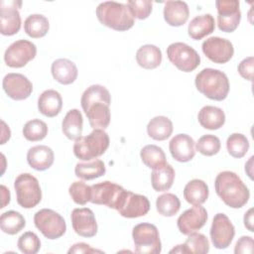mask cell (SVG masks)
<instances>
[{
  "mask_svg": "<svg viewBox=\"0 0 254 254\" xmlns=\"http://www.w3.org/2000/svg\"><path fill=\"white\" fill-rule=\"evenodd\" d=\"M111 97L108 89L100 84L87 87L80 98L81 107L93 129H106L110 123Z\"/></svg>",
  "mask_w": 254,
  "mask_h": 254,
  "instance_id": "obj_1",
  "label": "cell"
},
{
  "mask_svg": "<svg viewBox=\"0 0 254 254\" xmlns=\"http://www.w3.org/2000/svg\"><path fill=\"white\" fill-rule=\"evenodd\" d=\"M217 195L229 207L240 208L249 199L250 192L239 176L230 171L220 172L214 181Z\"/></svg>",
  "mask_w": 254,
  "mask_h": 254,
  "instance_id": "obj_2",
  "label": "cell"
},
{
  "mask_svg": "<svg viewBox=\"0 0 254 254\" xmlns=\"http://www.w3.org/2000/svg\"><path fill=\"white\" fill-rule=\"evenodd\" d=\"M194 83L200 93L212 100L222 101L229 92L228 77L219 69L203 68L196 74Z\"/></svg>",
  "mask_w": 254,
  "mask_h": 254,
  "instance_id": "obj_3",
  "label": "cell"
},
{
  "mask_svg": "<svg viewBox=\"0 0 254 254\" xmlns=\"http://www.w3.org/2000/svg\"><path fill=\"white\" fill-rule=\"evenodd\" d=\"M98 21L115 31H127L134 25V17L127 5L115 1H105L96 8Z\"/></svg>",
  "mask_w": 254,
  "mask_h": 254,
  "instance_id": "obj_4",
  "label": "cell"
},
{
  "mask_svg": "<svg viewBox=\"0 0 254 254\" xmlns=\"http://www.w3.org/2000/svg\"><path fill=\"white\" fill-rule=\"evenodd\" d=\"M109 147V136L102 129H93L86 136H80L73 145L74 156L82 161H90L103 155Z\"/></svg>",
  "mask_w": 254,
  "mask_h": 254,
  "instance_id": "obj_5",
  "label": "cell"
},
{
  "mask_svg": "<svg viewBox=\"0 0 254 254\" xmlns=\"http://www.w3.org/2000/svg\"><path fill=\"white\" fill-rule=\"evenodd\" d=\"M14 188L17 194V202L23 208H33L42 199V190L39 181L29 173L20 174L15 182Z\"/></svg>",
  "mask_w": 254,
  "mask_h": 254,
  "instance_id": "obj_6",
  "label": "cell"
},
{
  "mask_svg": "<svg viewBox=\"0 0 254 254\" xmlns=\"http://www.w3.org/2000/svg\"><path fill=\"white\" fill-rule=\"evenodd\" d=\"M132 237L135 251L142 254H159L162 251L158 228L151 223L143 222L134 226Z\"/></svg>",
  "mask_w": 254,
  "mask_h": 254,
  "instance_id": "obj_7",
  "label": "cell"
},
{
  "mask_svg": "<svg viewBox=\"0 0 254 254\" xmlns=\"http://www.w3.org/2000/svg\"><path fill=\"white\" fill-rule=\"evenodd\" d=\"M35 226L48 239H58L62 237L66 230V224L64 217L50 208H43L34 215Z\"/></svg>",
  "mask_w": 254,
  "mask_h": 254,
  "instance_id": "obj_8",
  "label": "cell"
},
{
  "mask_svg": "<svg viewBox=\"0 0 254 254\" xmlns=\"http://www.w3.org/2000/svg\"><path fill=\"white\" fill-rule=\"evenodd\" d=\"M169 61L180 70L190 72L194 70L200 64L197 52L185 43H173L167 48Z\"/></svg>",
  "mask_w": 254,
  "mask_h": 254,
  "instance_id": "obj_9",
  "label": "cell"
},
{
  "mask_svg": "<svg viewBox=\"0 0 254 254\" xmlns=\"http://www.w3.org/2000/svg\"><path fill=\"white\" fill-rule=\"evenodd\" d=\"M125 190L121 186L109 181L98 183L91 186L90 201L117 209Z\"/></svg>",
  "mask_w": 254,
  "mask_h": 254,
  "instance_id": "obj_10",
  "label": "cell"
},
{
  "mask_svg": "<svg viewBox=\"0 0 254 254\" xmlns=\"http://www.w3.org/2000/svg\"><path fill=\"white\" fill-rule=\"evenodd\" d=\"M37 55L36 45L27 40L12 43L4 54V61L10 67H23Z\"/></svg>",
  "mask_w": 254,
  "mask_h": 254,
  "instance_id": "obj_11",
  "label": "cell"
},
{
  "mask_svg": "<svg viewBox=\"0 0 254 254\" xmlns=\"http://www.w3.org/2000/svg\"><path fill=\"white\" fill-rule=\"evenodd\" d=\"M217 9L218 29L225 33L234 32L241 20L239 1L237 0H217L215 2Z\"/></svg>",
  "mask_w": 254,
  "mask_h": 254,
  "instance_id": "obj_12",
  "label": "cell"
},
{
  "mask_svg": "<svg viewBox=\"0 0 254 254\" xmlns=\"http://www.w3.org/2000/svg\"><path fill=\"white\" fill-rule=\"evenodd\" d=\"M209 233L213 246L217 249H225L234 238L235 228L226 214L217 213L213 217Z\"/></svg>",
  "mask_w": 254,
  "mask_h": 254,
  "instance_id": "obj_13",
  "label": "cell"
},
{
  "mask_svg": "<svg viewBox=\"0 0 254 254\" xmlns=\"http://www.w3.org/2000/svg\"><path fill=\"white\" fill-rule=\"evenodd\" d=\"M201 49L206 58L215 64L229 62L234 54V48L231 42L219 37H210L204 40Z\"/></svg>",
  "mask_w": 254,
  "mask_h": 254,
  "instance_id": "obj_14",
  "label": "cell"
},
{
  "mask_svg": "<svg viewBox=\"0 0 254 254\" xmlns=\"http://www.w3.org/2000/svg\"><path fill=\"white\" fill-rule=\"evenodd\" d=\"M149 209L150 201L145 195L125 190L116 210L123 217L136 218L146 215Z\"/></svg>",
  "mask_w": 254,
  "mask_h": 254,
  "instance_id": "obj_15",
  "label": "cell"
},
{
  "mask_svg": "<svg viewBox=\"0 0 254 254\" xmlns=\"http://www.w3.org/2000/svg\"><path fill=\"white\" fill-rule=\"evenodd\" d=\"M21 1H1L0 2V31L4 36H12L19 32L21 28V16L18 8Z\"/></svg>",
  "mask_w": 254,
  "mask_h": 254,
  "instance_id": "obj_16",
  "label": "cell"
},
{
  "mask_svg": "<svg viewBox=\"0 0 254 254\" xmlns=\"http://www.w3.org/2000/svg\"><path fill=\"white\" fill-rule=\"evenodd\" d=\"M2 86L6 94L14 100L27 99L32 91L33 84L27 76L21 73H8L4 76Z\"/></svg>",
  "mask_w": 254,
  "mask_h": 254,
  "instance_id": "obj_17",
  "label": "cell"
},
{
  "mask_svg": "<svg viewBox=\"0 0 254 254\" xmlns=\"http://www.w3.org/2000/svg\"><path fill=\"white\" fill-rule=\"evenodd\" d=\"M71 225L76 234L82 237H93L97 233V222L90 208H74L70 215Z\"/></svg>",
  "mask_w": 254,
  "mask_h": 254,
  "instance_id": "obj_18",
  "label": "cell"
},
{
  "mask_svg": "<svg viewBox=\"0 0 254 254\" xmlns=\"http://www.w3.org/2000/svg\"><path fill=\"white\" fill-rule=\"evenodd\" d=\"M207 220V211L201 205H193V207L185 210L178 218L177 224L181 233L189 235L200 229Z\"/></svg>",
  "mask_w": 254,
  "mask_h": 254,
  "instance_id": "obj_19",
  "label": "cell"
},
{
  "mask_svg": "<svg viewBox=\"0 0 254 254\" xmlns=\"http://www.w3.org/2000/svg\"><path fill=\"white\" fill-rule=\"evenodd\" d=\"M172 157L182 163L190 162L195 155L194 141L188 134H178L172 138L169 144Z\"/></svg>",
  "mask_w": 254,
  "mask_h": 254,
  "instance_id": "obj_20",
  "label": "cell"
},
{
  "mask_svg": "<svg viewBox=\"0 0 254 254\" xmlns=\"http://www.w3.org/2000/svg\"><path fill=\"white\" fill-rule=\"evenodd\" d=\"M54 160V151L46 145L34 146L27 153L28 164L37 171L48 170L53 165Z\"/></svg>",
  "mask_w": 254,
  "mask_h": 254,
  "instance_id": "obj_21",
  "label": "cell"
},
{
  "mask_svg": "<svg viewBox=\"0 0 254 254\" xmlns=\"http://www.w3.org/2000/svg\"><path fill=\"white\" fill-rule=\"evenodd\" d=\"M189 6L184 1H167L164 6V19L170 26L180 27L188 21Z\"/></svg>",
  "mask_w": 254,
  "mask_h": 254,
  "instance_id": "obj_22",
  "label": "cell"
},
{
  "mask_svg": "<svg viewBox=\"0 0 254 254\" xmlns=\"http://www.w3.org/2000/svg\"><path fill=\"white\" fill-rule=\"evenodd\" d=\"M53 77L62 84H70L77 77V67L75 64L67 59H58L51 66Z\"/></svg>",
  "mask_w": 254,
  "mask_h": 254,
  "instance_id": "obj_23",
  "label": "cell"
},
{
  "mask_svg": "<svg viewBox=\"0 0 254 254\" xmlns=\"http://www.w3.org/2000/svg\"><path fill=\"white\" fill-rule=\"evenodd\" d=\"M63 107V98L55 89H48L41 93L38 99L39 111L47 117L57 116Z\"/></svg>",
  "mask_w": 254,
  "mask_h": 254,
  "instance_id": "obj_24",
  "label": "cell"
},
{
  "mask_svg": "<svg viewBox=\"0 0 254 254\" xmlns=\"http://www.w3.org/2000/svg\"><path fill=\"white\" fill-rule=\"evenodd\" d=\"M209 251V242L205 235L197 232L189 234L188 239L184 244H179L173 248L170 253H198L204 254Z\"/></svg>",
  "mask_w": 254,
  "mask_h": 254,
  "instance_id": "obj_25",
  "label": "cell"
},
{
  "mask_svg": "<svg viewBox=\"0 0 254 254\" xmlns=\"http://www.w3.org/2000/svg\"><path fill=\"white\" fill-rule=\"evenodd\" d=\"M197 119L203 128L208 130H217L224 125L225 114L219 107L206 105L199 110Z\"/></svg>",
  "mask_w": 254,
  "mask_h": 254,
  "instance_id": "obj_26",
  "label": "cell"
},
{
  "mask_svg": "<svg viewBox=\"0 0 254 254\" xmlns=\"http://www.w3.org/2000/svg\"><path fill=\"white\" fill-rule=\"evenodd\" d=\"M215 29L214 18L210 14H203L194 17L189 24L188 33L192 40H201L210 35Z\"/></svg>",
  "mask_w": 254,
  "mask_h": 254,
  "instance_id": "obj_27",
  "label": "cell"
},
{
  "mask_svg": "<svg viewBox=\"0 0 254 254\" xmlns=\"http://www.w3.org/2000/svg\"><path fill=\"white\" fill-rule=\"evenodd\" d=\"M175 180V170L174 168L165 163L155 169H153L151 175L152 188L156 191H166L171 189Z\"/></svg>",
  "mask_w": 254,
  "mask_h": 254,
  "instance_id": "obj_28",
  "label": "cell"
},
{
  "mask_svg": "<svg viewBox=\"0 0 254 254\" xmlns=\"http://www.w3.org/2000/svg\"><path fill=\"white\" fill-rule=\"evenodd\" d=\"M208 187L202 180L193 179L184 189L185 199L192 205H201L208 197Z\"/></svg>",
  "mask_w": 254,
  "mask_h": 254,
  "instance_id": "obj_29",
  "label": "cell"
},
{
  "mask_svg": "<svg viewBox=\"0 0 254 254\" xmlns=\"http://www.w3.org/2000/svg\"><path fill=\"white\" fill-rule=\"evenodd\" d=\"M137 64L146 69L158 67L162 62V52L155 45H144L140 47L136 53Z\"/></svg>",
  "mask_w": 254,
  "mask_h": 254,
  "instance_id": "obj_30",
  "label": "cell"
},
{
  "mask_svg": "<svg viewBox=\"0 0 254 254\" xmlns=\"http://www.w3.org/2000/svg\"><path fill=\"white\" fill-rule=\"evenodd\" d=\"M83 118L79 110L70 109L62 122V130L69 140H76L82 134Z\"/></svg>",
  "mask_w": 254,
  "mask_h": 254,
  "instance_id": "obj_31",
  "label": "cell"
},
{
  "mask_svg": "<svg viewBox=\"0 0 254 254\" xmlns=\"http://www.w3.org/2000/svg\"><path fill=\"white\" fill-rule=\"evenodd\" d=\"M148 135L157 141L168 139L173 133V123L171 119L160 115L152 118L147 125Z\"/></svg>",
  "mask_w": 254,
  "mask_h": 254,
  "instance_id": "obj_32",
  "label": "cell"
},
{
  "mask_svg": "<svg viewBox=\"0 0 254 254\" xmlns=\"http://www.w3.org/2000/svg\"><path fill=\"white\" fill-rule=\"evenodd\" d=\"M50 29L49 20L41 14H32L28 16L24 22V30L26 34L34 39L44 37Z\"/></svg>",
  "mask_w": 254,
  "mask_h": 254,
  "instance_id": "obj_33",
  "label": "cell"
},
{
  "mask_svg": "<svg viewBox=\"0 0 254 254\" xmlns=\"http://www.w3.org/2000/svg\"><path fill=\"white\" fill-rule=\"evenodd\" d=\"M106 172L105 165L101 160H93L87 163H77L75 165V176L81 180L89 181L103 176Z\"/></svg>",
  "mask_w": 254,
  "mask_h": 254,
  "instance_id": "obj_34",
  "label": "cell"
},
{
  "mask_svg": "<svg viewBox=\"0 0 254 254\" xmlns=\"http://www.w3.org/2000/svg\"><path fill=\"white\" fill-rule=\"evenodd\" d=\"M26 225L24 216L15 210H9L1 214L0 227L4 233L14 235L20 232Z\"/></svg>",
  "mask_w": 254,
  "mask_h": 254,
  "instance_id": "obj_35",
  "label": "cell"
},
{
  "mask_svg": "<svg viewBox=\"0 0 254 254\" xmlns=\"http://www.w3.org/2000/svg\"><path fill=\"white\" fill-rule=\"evenodd\" d=\"M142 162L150 169H155L166 163V155L163 149L157 145H146L140 151Z\"/></svg>",
  "mask_w": 254,
  "mask_h": 254,
  "instance_id": "obj_36",
  "label": "cell"
},
{
  "mask_svg": "<svg viewBox=\"0 0 254 254\" xmlns=\"http://www.w3.org/2000/svg\"><path fill=\"white\" fill-rule=\"evenodd\" d=\"M157 211L166 217L174 216L181 208V201L174 193H164L157 197L156 200Z\"/></svg>",
  "mask_w": 254,
  "mask_h": 254,
  "instance_id": "obj_37",
  "label": "cell"
},
{
  "mask_svg": "<svg viewBox=\"0 0 254 254\" xmlns=\"http://www.w3.org/2000/svg\"><path fill=\"white\" fill-rule=\"evenodd\" d=\"M226 148L230 156L239 159L244 157L248 152L249 141L243 134L233 133L227 138Z\"/></svg>",
  "mask_w": 254,
  "mask_h": 254,
  "instance_id": "obj_38",
  "label": "cell"
},
{
  "mask_svg": "<svg viewBox=\"0 0 254 254\" xmlns=\"http://www.w3.org/2000/svg\"><path fill=\"white\" fill-rule=\"evenodd\" d=\"M48 134V126L41 119H32L23 127V135L28 141L37 142L43 140Z\"/></svg>",
  "mask_w": 254,
  "mask_h": 254,
  "instance_id": "obj_39",
  "label": "cell"
},
{
  "mask_svg": "<svg viewBox=\"0 0 254 254\" xmlns=\"http://www.w3.org/2000/svg\"><path fill=\"white\" fill-rule=\"evenodd\" d=\"M220 146L221 144L218 137L211 134L201 136L195 144L196 151L203 156L216 155L220 150Z\"/></svg>",
  "mask_w": 254,
  "mask_h": 254,
  "instance_id": "obj_40",
  "label": "cell"
},
{
  "mask_svg": "<svg viewBox=\"0 0 254 254\" xmlns=\"http://www.w3.org/2000/svg\"><path fill=\"white\" fill-rule=\"evenodd\" d=\"M68 192H69V195L71 196L72 200L77 204L84 205L88 201H90L91 187L81 181L73 182L69 186Z\"/></svg>",
  "mask_w": 254,
  "mask_h": 254,
  "instance_id": "obj_41",
  "label": "cell"
},
{
  "mask_svg": "<svg viewBox=\"0 0 254 254\" xmlns=\"http://www.w3.org/2000/svg\"><path fill=\"white\" fill-rule=\"evenodd\" d=\"M17 246L24 254H36L41 248V241L36 233L27 231L19 237Z\"/></svg>",
  "mask_w": 254,
  "mask_h": 254,
  "instance_id": "obj_42",
  "label": "cell"
},
{
  "mask_svg": "<svg viewBox=\"0 0 254 254\" xmlns=\"http://www.w3.org/2000/svg\"><path fill=\"white\" fill-rule=\"evenodd\" d=\"M127 6L134 18L144 20L151 14L153 3L149 0H129L127 2Z\"/></svg>",
  "mask_w": 254,
  "mask_h": 254,
  "instance_id": "obj_43",
  "label": "cell"
},
{
  "mask_svg": "<svg viewBox=\"0 0 254 254\" xmlns=\"http://www.w3.org/2000/svg\"><path fill=\"white\" fill-rule=\"evenodd\" d=\"M253 57H248L242 60L238 64V72L244 79H247L249 81L253 80Z\"/></svg>",
  "mask_w": 254,
  "mask_h": 254,
  "instance_id": "obj_44",
  "label": "cell"
},
{
  "mask_svg": "<svg viewBox=\"0 0 254 254\" xmlns=\"http://www.w3.org/2000/svg\"><path fill=\"white\" fill-rule=\"evenodd\" d=\"M253 238L250 236H241L236 242L234 253L235 254H251L253 252Z\"/></svg>",
  "mask_w": 254,
  "mask_h": 254,
  "instance_id": "obj_45",
  "label": "cell"
},
{
  "mask_svg": "<svg viewBox=\"0 0 254 254\" xmlns=\"http://www.w3.org/2000/svg\"><path fill=\"white\" fill-rule=\"evenodd\" d=\"M68 254H71V253H79V254H83V253H103V251L101 250H98V249H95V248H92L90 245L86 244V243H83V242H79V243H75L73 244L67 251Z\"/></svg>",
  "mask_w": 254,
  "mask_h": 254,
  "instance_id": "obj_46",
  "label": "cell"
},
{
  "mask_svg": "<svg viewBox=\"0 0 254 254\" xmlns=\"http://www.w3.org/2000/svg\"><path fill=\"white\" fill-rule=\"evenodd\" d=\"M243 221H244L245 227L249 231L253 232L254 231V227H253V208H250L247 212H245Z\"/></svg>",
  "mask_w": 254,
  "mask_h": 254,
  "instance_id": "obj_47",
  "label": "cell"
},
{
  "mask_svg": "<svg viewBox=\"0 0 254 254\" xmlns=\"http://www.w3.org/2000/svg\"><path fill=\"white\" fill-rule=\"evenodd\" d=\"M1 190H2V197H3L2 198L3 202H2L1 208H3V207H5L6 204H8L10 202V191H9V190H7V188L4 185L1 186Z\"/></svg>",
  "mask_w": 254,
  "mask_h": 254,
  "instance_id": "obj_48",
  "label": "cell"
},
{
  "mask_svg": "<svg viewBox=\"0 0 254 254\" xmlns=\"http://www.w3.org/2000/svg\"><path fill=\"white\" fill-rule=\"evenodd\" d=\"M2 126H3V129H2V140H1V144H4L7 140H9L10 135H11V132H10L9 127H7V125L5 124L4 121H2Z\"/></svg>",
  "mask_w": 254,
  "mask_h": 254,
  "instance_id": "obj_49",
  "label": "cell"
}]
</instances>
